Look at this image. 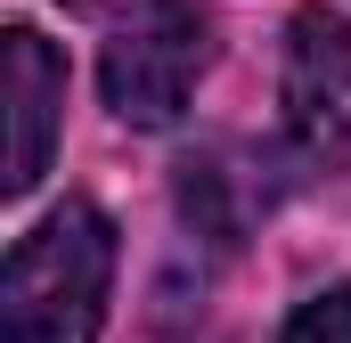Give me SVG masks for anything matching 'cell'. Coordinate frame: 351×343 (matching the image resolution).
Wrapping results in <instances>:
<instances>
[{
    "label": "cell",
    "mask_w": 351,
    "mask_h": 343,
    "mask_svg": "<svg viewBox=\"0 0 351 343\" xmlns=\"http://www.w3.org/2000/svg\"><path fill=\"white\" fill-rule=\"evenodd\" d=\"M114 294V221L66 196L33 237H16V254L0 270V327L8 343H98Z\"/></svg>",
    "instance_id": "6da1fadb"
},
{
    "label": "cell",
    "mask_w": 351,
    "mask_h": 343,
    "mask_svg": "<svg viewBox=\"0 0 351 343\" xmlns=\"http://www.w3.org/2000/svg\"><path fill=\"white\" fill-rule=\"evenodd\" d=\"M213 66V16L188 0H131L106 25L98 49V90L131 131H172Z\"/></svg>",
    "instance_id": "7a4b0ae2"
},
{
    "label": "cell",
    "mask_w": 351,
    "mask_h": 343,
    "mask_svg": "<svg viewBox=\"0 0 351 343\" xmlns=\"http://www.w3.org/2000/svg\"><path fill=\"white\" fill-rule=\"evenodd\" d=\"M286 139L311 172L351 164V25L302 8L286 33Z\"/></svg>",
    "instance_id": "3957f363"
},
{
    "label": "cell",
    "mask_w": 351,
    "mask_h": 343,
    "mask_svg": "<svg viewBox=\"0 0 351 343\" xmlns=\"http://www.w3.org/2000/svg\"><path fill=\"white\" fill-rule=\"evenodd\" d=\"M0 106H8V196H25L49 172V139H58V106H66V58L33 33L8 25L0 41Z\"/></svg>",
    "instance_id": "277c9868"
},
{
    "label": "cell",
    "mask_w": 351,
    "mask_h": 343,
    "mask_svg": "<svg viewBox=\"0 0 351 343\" xmlns=\"http://www.w3.org/2000/svg\"><path fill=\"white\" fill-rule=\"evenodd\" d=\"M278 343H351V286L311 294V303L286 319V335H278Z\"/></svg>",
    "instance_id": "5b68a950"
}]
</instances>
